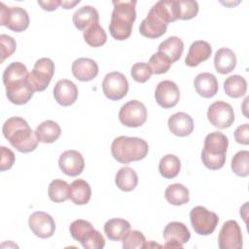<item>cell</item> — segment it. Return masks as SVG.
<instances>
[{"label":"cell","instance_id":"6da1fadb","mask_svg":"<svg viewBox=\"0 0 249 249\" xmlns=\"http://www.w3.org/2000/svg\"><path fill=\"white\" fill-rule=\"evenodd\" d=\"M4 137L10 144L20 153L33 152L38 146L35 131L31 129L28 123L20 117L8 119L2 127Z\"/></svg>","mask_w":249,"mask_h":249},{"label":"cell","instance_id":"7a4b0ae2","mask_svg":"<svg viewBox=\"0 0 249 249\" xmlns=\"http://www.w3.org/2000/svg\"><path fill=\"white\" fill-rule=\"evenodd\" d=\"M112 3L114 10L111 15L109 31L114 39L124 41L130 36L132 31V25L136 18V1L115 0Z\"/></svg>","mask_w":249,"mask_h":249},{"label":"cell","instance_id":"3957f363","mask_svg":"<svg viewBox=\"0 0 249 249\" xmlns=\"http://www.w3.org/2000/svg\"><path fill=\"white\" fill-rule=\"evenodd\" d=\"M148 143L139 137L122 135L115 138L111 145L113 158L124 164L143 160L148 155Z\"/></svg>","mask_w":249,"mask_h":249},{"label":"cell","instance_id":"277c9868","mask_svg":"<svg viewBox=\"0 0 249 249\" xmlns=\"http://www.w3.org/2000/svg\"><path fill=\"white\" fill-rule=\"evenodd\" d=\"M228 146L229 139L224 133L213 131L207 134L201 151V160L205 167L211 170L222 168L226 162Z\"/></svg>","mask_w":249,"mask_h":249},{"label":"cell","instance_id":"5b68a950","mask_svg":"<svg viewBox=\"0 0 249 249\" xmlns=\"http://www.w3.org/2000/svg\"><path fill=\"white\" fill-rule=\"evenodd\" d=\"M71 236L79 241L86 249H101L105 246V239L100 231H96L91 223L78 219L69 227Z\"/></svg>","mask_w":249,"mask_h":249},{"label":"cell","instance_id":"8992f818","mask_svg":"<svg viewBox=\"0 0 249 249\" xmlns=\"http://www.w3.org/2000/svg\"><path fill=\"white\" fill-rule=\"evenodd\" d=\"M190 220L195 231L200 235L213 233L219 223V217L216 213L200 205L191 210Z\"/></svg>","mask_w":249,"mask_h":249},{"label":"cell","instance_id":"52a82bcc","mask_svg":"<svg viewBox=\"0 0 249 249\" xmlns=\"http://www.w3.org/2000/svg\"><path fill=\"white\" fill-rule=\"evenodd\" d=\"M0 24L12 31L22 32L29 26V16L21 7H7L1 2Z\"/></svg>","mask_w":249,"mask_h":249},{"label":"cell","instance_id":"ba28073f","mask_svg":"<svg viewBox=\"0 0 249 249\" xmlns=\"http://www.w3.org/2000/svg\"><path fill=\"white\" fill-rule=\"evenodd\" d=\"M54 73V63L49 57L38 59L28 74V82L35 91H43L50 85Z\"/></svg>","mask_w":249,"mask_h":249},{"label":"cell","instance_id":"9c48e42d","mask_svg":"<svg viewBox=\"0 0 249 249\" xmlns=\"http://www.w3.org/2000/svg\"><path fill=\"white\" fill-rule=\"evenodd\" d=\"M146 106L138 100H129L119 111V120L128 127H139L147 120Z\"/></svg>","mask_w":249,"mask_h":249},{"label":"cell","instance_id":"30bf717a","mask_svg":"<svg viewBox=\"0 0 249 249\" xmlns=\"http://www.w3.org/2000/svg\"><path fill=\"white\" fill-rule=\"evenodd\" d=\"M102 90L104 95L110 100L122 99L128 91L126 77L118 71L106 74L102 82Z\"/></svg>","mask_w":249,"mask_h":249},{"label":"cell","instance_id":"8fae6325","mask_svg":"<svg viewBox=\"0 0 249 249\" xmlns=\"http://www.w3.org/2000/svg\"><path fill=\"white\" fill-rule=\"evenodd\" d=\"M207 119L215 127L221 129L228 128L234 122L233 109L231 105L226 101H215L207 110Z\"/></svg>","mask_w":249,"mask_h":249},{"label":"cell","instance_id":"7c38bea8","mask_svg":"<svg viewBox=\"0 0 249 249\" xmlns=\"http://www.w3.org/2000/svg\"><path fill=\"white\" fill-rule=\"evenodd\" d=\"M218 244L221 249L242 248L241 229L236 221L229 220L224 223L218 235Z\"/></svg>","mask_w":249,"mask_h":249},{"label":"cell","instance_id":"4fadbf2b","mask_svg":"<svg viewBox=\"0 0 249 249\" xmlns=\"http://www.w3.org/2000/svg\"><path fill=\"white\" fill-rule=\"evenodd\" d=\"M165 248H183V244L187 243L191 238L190 231L187 226L181 222L173 221L168 223L162 232Z\"/></svg>","mask_w":249,"mask_h":249},{"label":"cell","instance_id":"5bb4252c","mask_svg":"<svg viewBox=\"0 0 249 249\" xmlns=\"http://www.w3.org/2000/svg\"><path fill=\"white\" fill-rule=\"evenodd\" d=\"M28 226L31 231L40 238H49L53 235L55 223L53 218L43 211H36L29 216Z\"/></svg>","mask_w":249,"mask_h":249},{"label":"cell","instance_id":"9a60e30c","mask_svg":"<svg viewBox=\"0 0 249 249\" xmlns=\"http://www.w3.org/2000/svg\"><path fill=\"white\" fill-rule=\"evenodd\" d=\"M157 103L165 109L174 107L180 99V90L178 86L170 81L164 80L158 84L155 90Z\"/></svg>","mask_w":249,"mask_h":249},{"label":"cell","instance_id":"2e32d148","mask_svg":"<svg viewBox=\"0 0 249 249\" xmlns=\"http://www.w3.org/2000/svg\"><path fill=\"white\" fill-rule=\"evenodd\" d=\"M5 88L9 101L16 105H23L27 103L32 98L35 91L28 82V77L26 79L15 81L5 86Z\"/></svg>","mask_w":249,"mask_h":249},{"label":"cell","instance_id":"e0dca14e","mask_svg":"<svg viewBox=\"0 0 249 249\" xmlns=\"http://www.w3.org/2000/svg\"><path fill=\"white\" fill-rule=\"evenodd\" d=\"M58 165L64 174L76 177L83 172L85 160L80 152L76 150H67L60 155L58 159Z\"/></svg>","mask_w":249,"mask_h":249},{"label":"cell","instance_id":"ac0fdd59","mask_svg":"<svg viewBox=\"0 0 249 249\" xmlns=\"http://www.w3.org/2000/svg\"><path fill=\"white\" fill-rule=\"evenodd\" d=\"M166 28L167 24L152 9H150L147 17L140 23L139 32L144 37L157 39L166 32Z\"/></svg>","mask_w":249,"mask_h":249},{"label":"cell","instance_id":"d6986e66","mask_svg":"<svg viewBox=\"0 0 249 249\" xmlns=\"http://www.w3.org/2000/svg\"><path fill=\"white\" fill-rule=\"evenodd\" d=\"M78 88L70 80L62 79L56 82L53 88V97L61 106H70L78 98Z\"/></svg>","mask_w":249,"mask_h":249},{"label":"cell","instance_id":"ffe728a7","mask_svg":"<svg viewBox=\"0 0 249 249\" xmlns=\"http://www.w3.org/2000/svg\"><path fill=\"white\" fill-rule=\"evenodd\" d=\"M212 53V48L210 44L203 40H197L192 43L187 56L185 58V63L189 67H196L201 62L207 60Z\"/></svg>","mask_w":249,"mask_h":249},{"label":"cell","instance_id":"44dd1931","mask_svg":"<svg viewBox=\"0 0 249 249\" xmlns=\"http://www.w3.org/2000/svg\"><path fill=\"white\" fill-rule=\"evenodd\" d=\"M72 74L81 82H89L97 76L98 65L93 59L80 57L72 63Z\"/></svg>","mask_w":249,"mask_h":249},{"label":"cell","instance_id":"7402d4cb","mask_svg":"<svg viewBox=\"0 0 249 249\" xmlns=\"http://www.w3.org/2000/svg\"><path fill=\"white\" fill-rule=\"evenodd\" d=\"M169 130L176 136L185 137L194 131V121L185 112H177L169 117L167 121Z\"/></svg>","mask_w":249,"mask_h":249},{"label":"cell","instance_id":"603a6c76","mask_svg":"<svg viewBox=\"0 0 249 249\" xmlns=\"http://www.w3.org/2000/svg\"><path fill=\"white\" fill-rule=\"evenodd\" d=\"M194 86L196 92L204 98L213 97L219 89V85L216 77L209 72L199 73L195 78Z\"/></svg>","mask_w":249,"mask_h":249},{"label":"cell","instance_id":"cb8c5ba5","mask_svg":"<svg viewBox=\"0 0 249 249\" xmlns=\"http://www.w3.org/2000/svg\"><path fill=\"white\" fill-rule=\"evenodd\" d=\"M75 27L80 31H85L93 23L99 22L97 10L92 6H83L78 9L72 18Z\"/></svg>","mask_w":249,"mask_h":249},{"label":"cell","instance_id":"d4e9b609","mask_svg":"<svg viewBox=\"0 0 249 249\" xmlns=\"http://www.w3.org/2000/svg\"><path fill=\"white\" fill-rule=\"evenodd\" d=\"M167 25L179 19L180 9L179 0H161L151 8Z\"/></svg>","mask_w":249,"mask_h":249},{"label":"cell","instance_id":"484cf974","mask_svg":"<svg viewBox=\"0 0 249 249\" xmlns=\"http://www.w3.org/2000/svg\"><path fill=\"white\" fill-rule=\"evenodd\" d=\"M236 65V56L233 51L229 48L219 49L214 56V66L218 73L228 74L231 72Z\"/></svg>","mask_w":249,"mask_h":249},{"label":"cell","instance_id":"4316f807","mask_svg":"<svg viewBox=\"0 0 249 249\" xmlns=\"http://www.w3.org/2000/svg\"><path fill=\"white\" fill-rule=\"evenodd\" d=\"M130 231V224L128 221L121 218H113L104 224V232L106 236L113 241H120Z\"/></svg>","mask_w":249,"mask_h":249},{"label":"cell","instance_id":"83f0119b","mask_svg":"<svg viewBox=\"0 0 249 249\" xmlns=\"http://www.w3.org/2000/svg\"><path fill=\"white\" fill-rule=\"evenodd\" d=\"M36 137L39 142L42 143H53L56 141L60 134L61 128L59 124L52 120L42 122L35 130Z\"/></svg>","mask_w":249,"mask_h":249},{"label":"cell","instance_id":"f1b7e54d","mask_svg":"<svg viewBox=\"0 0 249 249\" xmlns=\"http://www.w3.org/2000/svg\"><path fill=\"white\" fill-rule=\"evenodd\" d=\"M91 196V189L84 179H77L70 185L69 198L77 205L87 204Z\"/></svg>","mask_w":249,"mask_h":249},{"label":"cell","instance_id":"f546056e","mask_svg":"<svg viewBox=\"0 0 249 249\" xmlns=\"http://www.w3.org/2000/svg\"><path fill=\"white\" fill-rule=\"evenodd\" d=\"M158 52L164 53L173 63L180 59L184 52V43L179 37L171 36L159 45Z\"/></svg>","mask_w":249,"mask_h":249},{"label":"cell","instance_id":"4dcf8cb0","mask_svg":"<svg viewBox=\"0 0 249 249\" xmlns=\"http://www.w3.org/2000/svg\"><path fill=\"white\" fill-rule=\"evenodd\" d=\"M115 183L120 190L124 192H130L137 186V173L131 167L124 166L118 170L115 177Z\"/></svg>","mask_w":249,"mask_h":249},{"label":"cell","instance_id":"1f68e13d","mask_svg":"<svg viewBox=\"0 0 249 249\" xmlns=\"http://www.w3.org/2000/svg\"><path fill=\"white\" fill-rule=\"evenodd\" d=\"M164 197L172 205H183L189 202L190 194L187 187L183 184L174 183L169 185L164 191Z\"/></svg>","mask_w":249,"mask_h":249},{"label":"cell","instance_id":"d6a6232c","mask_svg":"<svg viewBox=\"0 0 249 249\" xmlns=\"http://www.w3.org/2000/svg\"><path fill=\"white\" fill-rule=\"evenodd\" d=\"M181 169V161L179 158L172 154L163 156L159 163V171L165 179H172L176 177Z\"/></svg>","mask_w":249,"mask_h":249},{"label":"cell","instance_id":"836d02e7","mask_svg":"<svg viewBox=\"0 0 249 249\" xmlns=\"http://www.w3.org/2000/svg\"><path fill=\"white\" fill-rule=\"evenodd\" d=\"M224 90L231 98L241 97L246 93L247 82L240 75L230 76L224 82Z\"/></svg>","mask_w":249,"mask_h":249},{"label":"cell","instance_id":"e575fe53","mask_svg":"<svg viewBox=\"0 0 249 249\" xmlns=\"http://www.w3.org/2000/svg\"><path fill=\"white\" fill-rule=\"evenodd\" d=\"M70 186L68 183L61 179L53 180L48 188V195L52 201L60 203L69 198Z\"/></svg>","mask_w":249,"mask_h":249},{"label":"cell","instance_id":"d590c367","mask_svg":"<svg viewBox=\"0 0 249 249\" xmlns=\"http://www.w3.org/2000/svg\"><path fill=\"white\" fill-rule=\"evenodd\" d=\"M85 42L93 48L103 46L107 41V35L104 29L99 25V22L93 23L84 31Z\"/></svg>","mask_w":249,"mask_h":249},{"label":"cell","instance_id":"8d00e7d4","mask_svg":"<svg viewBox=\"0 0 249 249\" xmlns=\"http://www.w3.org/2000/svg\"><path fill=\"white\" fill-rule=\"evenodd\" d=\"M28 71L26 66L18 61L9 64L3 72V84L7 86L15 81L26 79L28 77Z\"/></svg>","mask_w":249,"mask_h":249},{"label":"cell","instance_id":"74e56055","mask_svg":"<svg viewBox=\"0 0 249 249\" xmlns=\"http://www.w3.org/2000/svg\"><path fill=\"white\" fill-rule=\"evenodd\" d=\"M231 169L234 174L240 177L249 175V152L246 150L237 152L231 159Z\"/></svg>","mask_w":249,"mask_h":249},{"label":"cell","instance_id":"f35d334b","mask_svg":"<svg viewBox=\"0 0 249 249\" xmlns=\"http://www.w3.org/2000/svg\"><path fill=\"white\" fill-rule=\"evenodd\" d=\"M152 69L153 74L160 75L167 72L172 64L171 60L164 53L160 52L155 53L149 59L148 63Z\"/></svg>","mask_w":249,"mask_h":249},{"label":"cell","instance_id":"ab89813d","mask_svg":"<svg viewBox=\"0 0 249 249\" xmlns=\"http://www.w3.org/2000/svg\"><path fill=\"white\" fill-rule=\"evenodd\" d=\"M146 244V238L144 234L139 231H129L128 233L123 239L124 249H141Z\"/></svg>","mask_w":249,"mask_h":249},{"label":"cell","instance_id":"60d3db41","mask_svg":"<svg viewBox=\"0 0 249 249\" xmlns=\"http://www.w3.org/2000/svg\"><path fill=\"white\" fill-rule=\"evenodd\" d=\"M130 74L134 81H136L138 83H145L151 78L153 72L148 63L137 62L132 65Z\"/></svg>","mask_w":249,"mask_h":249},{"label":"cell","instance_id":"b9f144b4","mask_svg":"<svg viewBox=\"0 0 249 249\" xmlns=\"http://www.w3.org/2000/svg\"><path fill=\"white\" fill-rule=\"evenodd\" d=\"M180 17L179 19L188 20L195 18L198 13V4L193 0H180L179 1Z\"/></svg>","mask_w":249,"mask_h":249},{"label":"cell","instance_id":"7bdbcfd3","mask_svg":"<svg viewBox=\"0 0 249 249\" xmlns=\"http://www.w3.org/2000/svg\"><path fill=\"white\" fill-rule=\"evenodd\" d=\"M17 49V43L15 39L9 35L1 34L0 35V51H1V59L0 62L3 63L6 58L11 56Z\"/></svg>","mask_w":249,"mask_h":249},{"label":"cell","instance_id":"ee69618b","mask_svg":"<svg viewBox=\"0 0 249 249\" xmlns=\"http://www.w3.org/2000/svg\"><path fill=\"white\" fill-rule=\"evenodd\" d=\"M0 150H1L0 170L5 171V170L10 169L13 166V164L15 163V160H16V157H15L14 152L5 146H1Z\"/></svg>","mask_w":249,"mask_h":249},{"label":"cell","instance_id":"f6af8a7d","mask_svg":"<svg viewBox=\"0 0 249 249\" xmlns=\"http://www.w3.org/2000/svg\"><path fill=\"white\" fill-rule=\"evenodd\" d=\"M234 139L239 144H242V145L249 144V125H248V124H243L235 129Z\"/></svg>","mask_w":249,"mask_h":249},{"label":"cell","instance_id":"bcb514c9","mask_svg":"<svg viewBox=\"0 0 249 249\" xmlns=\"http://www.w3.org/2000/svg\"><path fill=\"white\" fill-rule=\"evenodd\" d=\"M61 1L58 0H50V1H38V4L42 7L43 10L48 12H53L60 6Z\"/></svg>","mask_w":249,"mask_h":249},{"label":"cell","instance_id":"7dc6e473","mask_svg":"<svg viewBox=\"0 0 249 249\" xmlns=\"http://www.w3.org/2000/svg\"><path fill=\"white\" fill-rule=\"evenodd\" d=\"M79 3H80V0H76V1H61L60 6H62L63 9H72L74 6H76Z\"/></svg>","mask_w":249,"mask_h":249}]
</instances>
